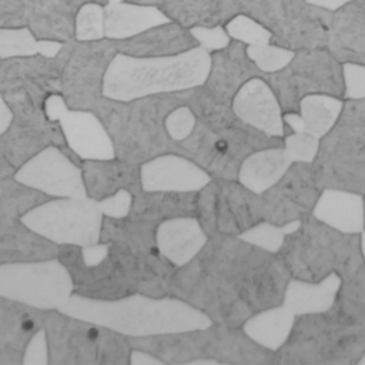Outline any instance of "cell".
Masks as SVG:
<instances>
[{
    "label": "cell",
    "mask_w": 365,
    "mask_h": 365,
    "mask_svg": "<svg viewBox=\"0 0 365 365\" xmlns=\"http://www.w3.org/2000/svg\"><path fill=\"white\" fill-rule=\"evenodd\" d=\"M108 1H124V0H108Z\"/></svg>",
    "instance_id": "9f6ffc18"
},
{
    "label": "cell",
    "mask_w": 365,
    "mask_h": 365,
    "mask_svg": "<svg viewBox=\"0 0 365 365\" xmlns=\"http://www.w3.org/2000/svg\"><path fill=\"white\" fill-rule=\"evenodd\" d=\"M200 46L190 29L165 21L128 38L115 40L118 53L137 57H161L180 54Z\"/></svg>",
    "instance_id": "603a6c76"
},
{
    "label": "cell",
    "mask_w": 365,
    "mask_h": 365,
    "mask_svg": "<svg viewBox=\"0 0 365 365\" xmlns=\"http://www.w3.org/2000/svg\"><path fill=\"white\" fill-rule=\"evenodd\" d=\"M235 115L269 137H285L291 130L272 88L262 77L248 80L232 100Z\"/></svg>",
    "instance_id": "ffe728a7"
},
{
    "label": "cell",
    "mask_w": 365,
    "mask_h": 365,
    "mask_svg": "<svg viewBox=\"0 0 365 365\" xmlns=\"http://www.w3.org/2000/svg\"><path fill=\"white\" fill-rule=\"evenodd\" d=\"M210 68L211 53L201 46L161 57L117 53L106 71L103 96L117 101H131L191 90L205 83Z\"/></svg>",
    "instance_id": "3957f363"
},
{
    "label": "cell",
    "mask_w": 365,
    "mask_h": 365,
    "mask_svg": "<svg viewBox=\"0 0 365 365\" xmlns=\"http://www.w3.org/2000/svg\"><path fill=\"white\" fill-rule=\"evenodd\" d=\"M344 98L328 94H311L301 100L298 113H284V123L291 131H304L324 138L338 121Z\"/></svg>",
    "instance_id": "484cf974"
},
{
    "label": "cell",
    "mask_w": 365,
    "mask_h": 365,
    "mask_svg": "<svg viewBox=\"0 0 365 365\" xmlns=\"http://www.w3.org/2000/svg\"><path fill=\"white\" fill-rule=\"evenodd\" d=\"M197 214L208 235H240L264 220L261 197L237 180L215 178L197 195Z\"/></svg>",
    "instance_id": "7c38bea8"
},
{
    "label": "cell",
    "mask_w": 365,
    "mask_h": 365,
    "mask_svg": "<svg viewBox=\"0 0 365 365\" xmlns=\"http://www.w3.org/2000/svg\"><path fill=\"white\" fill-rule=\"evenodd\" d=\"M255 77L264 73L250 58L247 44L231 38L228 46L211 53V68L201 88L212 101L232 107L238 90Z\"/></svg>",
    "instance_id": "ac0fdd59"
},
{
    "label": "cell",
    "mask_w": 365,
    "mask_h": 365,
    "mask_svg": "<svg viewBox=\"0 0 365 365\" xmlns=\"http://www.w3.org/2000/svg\"><path fill=\"white\" fill-rule=\"evenodd\" d=\"M78 10L58 0H31L27 27L37 40L67 43L74 40Z\"/></svg>",
    "instance_id": "4316f807"
},
{
    "label": "cell",
    "mask_w": 365,
    "mask_h": 365,
    "mask_svg": "<svg viewBox=\"0 0 365 365\" xmlns=\"http://www.w3.org/2000/svg\"><path fill=\"white\" fill-rule=\"evenodd\" d=\"M308 3V0H234L238 14L259 23L271 34L301 14Z\"/></svg>",
    "instance_id": "d6a6232c"
},
{
    "label": "cell",
    "mask_w": 365,
    "mask_h": 365,
    "mask_svg": "<svg viewBox=\"0 0 365 365\" xmlns=\"http://www.w3.org/2000/svg\"><path fill=\"white\" fill-rule=\"evenodd\" d=\"M104 217L121 220L130 215L133 208V194L127 188H120L114 194L98 201Z\"/></svg>",
    "instance_id": "bcb514c9"
},
{
    "label": "cell",
    "mask_w": 365,
    "mask_h": 365,
    "mask_svg": "<svg viewBox=\"0 0 365 365\" xmlns=\"http://www.w3.org/2000/svg\"><path fill=\"white\" fill-rule=\"evenodd\" d=\"M194 37L197 38L198 44L208 50L210 53L224 48L231 41L230 34L225 30V26H215V27H194L190 29Z\"/></svg>",
    "instance_id": "7dc6e473"
},
{
    "label": "cell",
    "mask_w": 365,
    "mask_h": 365,
    "mask_svg": "<svg viewBox=\"0 0 365 365\" xmlns=\"http://www.w3.org/2000/svg\"><path fill=\"white\" fill-rule=\"evenodd\" d=\"M319 138L304 133L289 131L284 137V148L292 163H309L312 164L319 150Z\"/></svg>",
    "instance_id": "60d3db41"
},
{
    "label": "cell",
    "mask_w": 365,
    "mask_h": 365,
    "mask_svg": "<svg viewBox=\"0 0 365 365\" xmlns=\"http://www.w3.org/2000/svg\"><path fill=\"white\" fill-rule=\"evenodd\" d=\"M31 0H0V29L29 26Z\"/></svg>",
    "instance_id": "7bdbcfd3"
},
{
    "label": "cell",
    "mask_w": 365,
    "mask_h": 365,
    "mask_svg": "<svg viewBox=\"0 0 365 365\" xmlns=\"http://www.w3.org/2000/svg\"><path fill=\"white\" fill-rule=\"evenodd\" d=\"M58 1H63V3H67V4H71L77 9H80L81 6H84L86 3H98V4H107L108 0H58Z\"/></svg>",
    "instance_id": "f5cc1de1"
},
{
    "label": "cell",
    "mask_w": 365,
    "mask_h": 365,
    "mask_svg": "<svg viewBox=\"0 0 365 365\" xmlns=\"http://www.w3.org/2000/svg\"><path fill=\"white\" fill-rule=\"evenodd\" d=\"M106 37L104 33V6L86 3L76 16L74 38L80 41H94Z\"/></svg>",
    "instance_id": "8d00e7d4"
},
{
    "label": "cell",
    "mask_w": 365,
    "mask_h": 365,
    "mask_svg": "<svg viewBox=\"0 0 365 365\" xmlns=\"http://www.w3.org/2000/svg\"><path fill=\"white\" fill-rule=\"evenodd\" d=\"M321 191L314 164L292 163L279 181L259 195L264 220L275 225L301 220L311 214Z\"/></svg>",
    "instance_id": "2e32d148"
},
{
    "label": "cell",
    "mask_w": 365,
    "mask_h": 365,
    "mask_svg": "<svg viewBox=\"0 0 365 365\" xmlns=\"http://www.w3.org/2000/svg\"><path fill=\"white\" fill-rule=\"evenodd\" d=\"M63 315V318L53 315L46 321L50 364L100 362L94 354L104 355L107 352L106 346L124 342L115 336L117 332L108 328Z\"/></svg>",
    "instance_id": "9a60e30c"
},
{
    "label": "cell",
    "mask_w": 365,
    "mask_h": 365,
    "mask_svg": "<svg viewBox=\"0 0 365 365\" xmlns=\"http://www.w3.org/2000/svg\"><path fill=\"white\" fill-rule=\"evenodd\" d=\"M128 364L130 365H164L165 361L160 359L157 355H154L148 351L137 348V349L130 351Z\"/></svg>",
    "instance_id": "681fc988"
},
{
    "label": "cell",
    "mask_w": 365,
    "mask_h": 365,
    "mask_svg": "<svg viewBox=\"0 0 365 365\" xmlns=\"http://www.w3.org/2000/svg\"><path fill=\"white\" fill-rule=\"evenodd\" d=\"M20 222L50 242L83 248L100 242L104 214L93 197L53 198L29 210Z\"/></svg>",
    "instance_id": "30bf717a"
},
{
    "label": "cell",
    "mask_w": 365,
    "mask_h": 365,
    "mask_svg": "<svg viewBox=\"0 0 365 365\" xmlns=\"http://www.w3.org/2000/svg\"><path fill=\"white\" fill-rule=\"evenodd\" d=\"M58 312L131 338L178 335L214 324L202 309L185 299L143 294L108 299L73 294Z\"/></svg>",
    "instance_id": "7a4b0ae2"
},
{
    "label": "cell",
    "mask_w": 365,
    "mask_h": 365,
    "mask_svg": "<svg viewBox=\"0 0 365 365\" xmlns=\"http://www.w3.org/2000/svg\"><path fill=\"white\" fill-rule=\"evenodd\" d=\"M63 43L37 40L29 27L0 29V58L46 56L56 57Z\"/></svg>",
    "instance_id": "836d02e7"
},
{
    "label": "cell",
    "mask_w": 365,
    "mask_h": 365,
    "mask_svg": "<svg viewBox=\"0 0 365 365\" xmlns=\"http://www.w3.org/2000/svg\"><path fill=\"white\" fill-rule=\"evenodd\" d=\"M110 244H94L81 248V258L87 268L100 265L108 255Z\"/></svg>",
    "instance_id": "c3c4849f"
},
{
    "label": "cell",
    "mask_w": 365,
    "mask_h": 365,
    "mask_svg": "<svg viewBox=\"0 0 365 365\" xmlns=\"http://www.w3.org/2000/svg\"><path fill=\"white\" fill-rule=\"evenodd\" d=\"M197 124V115L190 106L181 104L173 108L164 118V128L174 143H181L191 135Z\"/></svg>",
    "instance_id": "b9f144b4"
},
{
    "label": "cell",
    "mask_w": 365,
    "mask_h": 365,
    "mask_svg": "<svg viewBox=\"0 0 365 365\" xmlns=\"http://www.w3.org/2000/svg\"><path fill=\"white\" fill-rule=\"evenodd\" d=\"M344 100L365 98V66L342 63Z\"/></svg>",
    "instance_id": "ee69618b"
},
{
    "label": "cell",
    "mask_w": 365,
    "mask_h": 365,
    "mask_svg": "<svg viewBox=\"0 0 365 365\" xmlns=\"http://www.w3.org/2000/svg\"><path fill=\"white\" fill-rule=\"evenodd\" d=\"M361 250H362V255H364V261H365V230L361 232Z\"/></svg>",
    "instance_id": "db71d44e"
},
{
    "label": "cell",
    "mask_w": 365,
    "mask_h": 365,
    "mask_svg": "<svg viewBox=\"0 0 365 365\" xmlns=\"http://www.w3.org/2000/svg\"><path fill=\"white\" fill-rule=\"evenodd\" d=\"M311 214L338 231L361 234L365 230V195L349 190L325 187Z\"/></svg>",
    "instance_id": "cb8c5ba5"
},
{
    "label": "cell",
    "mask_w": 365,
    "mask_h": 365,
    "mask_svg": "<svg viewBox=\"0 0 365 365\" xmlns=\"http://www.w3.org/2000/svg\"><path fill=\"white\" fill-rule=\"evenodd\" d=\"M277 96L284 113H298L299 103L311 94L344 98L342 63L328 47L298 50L279 70L262 77Z\"/></svg>",
    "instance_id": "ba28073f"
},
{
    "label": "cell",
    "mask_w": 365,
    "mask_h": 365,
    "mask_svg": "<svg viewBox=\"0 0 365 365\" xmlns=\"http://www.w3.org/2000/svg\"><path fill=\"white\" fill-rule=\"evenodd\" d=\"M41 192L14 181H0V214L4 217H21L33 207L41 204Z\"/></svg>",
    "instance_id": "e575fe53"
},
{
    "label": "cell",
    "mask_w": 365,
    "mask_h": 365,
    "mask_svg": "<svg viewBox=\"0 0 365 365\" xmlns=\"http://www.w3.org/2000/svg\"><path fill=\"white\" fill-rule=\"evenodd\" d=\"M191 262L182 299L228 327H241L254 314L282 304L291 278L278 254L235 235H212Z\"/></svg>",
    "instance_id": "6da1fadb"
},
{
    "label": "cell",
    "mask_w": 365,
    "mask_h": 365,
    "mask_svg": "<svg viewBox=\"0 0 365 365\" xmlns=\"http://www.w3.org/2000/svg\"><path fill=\"white\" fill-rule=\"evenodd\" d=\"M211 180L201 165L177 154H161L140 165L144 192H200Z\"/></svg>",
    "instance_id": "d6986e66"
},
{
    "label": "cell",
    "mask_w": 365,
    "mask_h": 365,
    "mask_svg": "<svg viewBox=\"0 0 365 365\" xmlns=\"http://www.w3.org/2000/svg\"><path fill=\"white\" fill-rule=\"evenodd\" d=\"M83 174L88 197L98 201L120 188H135L140 182V170L125 160H84Z\"/></svg>",
    "instance_id": "4dcf8cb0"
},
{
    "label": "cell",
    "mask_w": 365,
    "mask_h": 365,
    "mask_svg": "<svg viewBox=\"0 0 365 365\" xmlns=\"http://www.w3.org/2000/svg\"><path fill=\"white\" fill-rule=\"evenodd\" d=\"M74 294V279L58 259L0 264V297L41 311H58Z\"/></svg>",
    "instance_id": "8fae6325"
},
{
    "label": "cell",
    "mask_w": 365,
    "mask_h": 365,
    "mask_svg": "<svg viewBox=\"0 0 365 365\" xmlns=\"http://www.w3.org/2000/svg\"><path fill=\"white\" fill-rule=\"evenodd\" d=\"M335 302L365 329V264L352 277L342 281Z\"/></svg>",
    "instance_id": "d590c367"
},
{
    "label": "cell",
    "mask_w": 365,
    "mask_h": 365,
    "mask_svg": "<svg viewBox=\"0 0 365 365\" xmlns=\"http://www.w3.org/2000/svg\"><path fill=\"white\" fill-rule=\"evenodd\" d=\"M208 234L194 215H175L163 220L155 230V247L174 267L188 265L208 242Z\"/></svg>",
    "instance_id": "44dd1931"
},
{
    "label": "cell",
    "mask_w": 365,
    "mask_h": 365,
    "mask_svg": "<svg viewBox=\"0 0 365 365\" xmlns=\"http://www.w3.org/2000/svg\"><path fill=\"white\" fill-rule=\"evenodd\" d=\"M365 352V329L335 302L324 312L295 318L274 365H356Z\"/></svg>",
    "instance_id": "277c9868"
},
{
    "label": "cell",
    "mask_w": 365,
    "mask_h": 365,
    "mask_svg": "<svg viewBox=\"0 0 365 365\" xmlns=\"http://www.w3.org/2000/svg\"><path fill=\"white\" fill-rule=\"evenodd\" d=\"M153 7L187 29L225 26L238 16L234 0H153Z\"/></svg>",
    "instance_id": "d4e9b609"
},
{
    "label": "cell",
    "mask_w": 365,
    "mask_h": 365,
    "mask_svg": "<svg viewBox=\"0 0 365 365\" xmlns=\"http://www.w3.org/2000/svg\"><path fill=\"white\" fill-rule=\"evenodd\" d=\"M14 180L51 198L88 197L83 170L54 145L26 160L16 170Z\"/></svg>",
    "instance_id": "e0dca14e"
},
{
    "label": "cell",
    "mask_w": 365,
    "mask_h": 365,
    "mask_svg": "<svg viewBox=\"0 0 365 365\" xmlns=\"http://www.w3.org/2000/svg\"><path fill=\"white\" fill-rule=\"evenodd\" d=\"M341 285L342 278L336 274H331L317 282L289 278L284 292L282 305H285L295 317L324 312L334 307Z\"/></svg>",
    "instance_id": "83f0119b"
},
{
    "label": "cell",
    "mask_w": 365,
    "mask_h": 365,
    "mask_svg": "<svg viewBox=\"0 0 365 365\" xmlns=\"http://www.w3.org/2000/svg\"><path fill=\"white\" fill-rule=\"evenodd\" d=\"M184 362L198 356L215 358L221 364L269 365L274 352L258 345L240 327L212 324L208 328L182 332Z\"/></svg>",
    "instance_id": "5bb4252c"
},
{
    "label": "cell",
    "mask_w": 365,
    "mask_h": 365,
    "mask_svg": "<svg viewBox=\"0 0 365 365\" xmlns=\"http://www.w3.org/2000/svg\"><path fill=\"white\" fill-rule=\"evenodd\" d=\"M165 21H168L167 16L155 7L125 0L104 4V33L111 40L133 37Z\"/></svg>",
    "instance_id": "f1b7e54d"
},
{
    "label": "cell",
    "mask_w": 365,
    "mask_h": 365,
    "mask_svg": "<svg viewBox=\"0 0 365 365\" xmlns=\"http://www.w3.org/2000/svg\"><path fill=\"white\" fill-rule=\"evenodd\" d=\"M356 365H365V352L362 354V356L359 358V361H358V364Z\"/></svg>",
    "instance_id": "11a10c76"
},
{
    "label": "cell",
    "mask_w": 365,
    "mask_h": 365,
    "mask_svg": "<svg viewBox=\"0 0 365 365\" xmlns=\"http://www.w3.org/2000/svg\"><path fill=\"white\" fill-rule=\"evenodd\" d=\"M177 144L212 178L237 180L245 157L261 148L284 147V138L269 137L235 115L222 121L197 118L191 135Z\"/></svg>",
    "instance_id": "8992f818"
},
{
    "label": "cell",
    "mask_w": 365,
    "mask_h": 365,
    "mask_svg": "<svg viewBox=\"0 0 365 365\" xmlns=\"http://www.w3.org/2000/svg\"><path fill=\"white\" fill-rule=\"evenodd\" d=\"M115 40H70L54 57L60 71V94L70 108L96 110L103 100L106 71L117 54Z\"/></svg>",
    "instance_id": "9c48e42d"
},
{
    "label": "cell",
    "mask_w": 365,
    "mask_h": 365,
    "mask_svg": "<svg viewBox=\"0 0 365 365\" xmlns=\"http://www.w3.org/2000/svg\"><path fill=\"white\" fill-rule=\"evenodd\" d=\"M43 113L56 121L68 148L81 160H113L117 157L114 141L103 120L91 110L70 108L60 93L46 97Z\"/></svg>",
    "instance_id": "4fadbf2b"
},
{
    "label": "cell",
    "mask_w": 365,
    "mask_h": 365,
    "mask_svg": "<svg viewBox=\"0 0 365 365\" xmlns=\"http://www.w3.org/2000/svg\"><path fill=\"white\" fill-rule=\"evenodd\" d=\"M292 160L284 147H267L251 153L241 163L237 181L261 195L288 171Z\"/></svg>",
    "instance_id": "f546056e"
},
{
    "label": "cell",
    "mask_w": 365,
    "mask_h": 365,
    "mask_svg": "<svg viewBox=\"0 0 365 365\" xmlns=\"http://www.w3.org/2000/svg\"><path fill=\"white\" fill-rule=\"evenodd\" d=\"M238 238L259 247L265 251H269L272 254H278V251L281 250L287 232L284 230L282 225H275L269 221H259L255 225L250 227L248 230L242 231L240 235H237Z\"/></svg>",
    "instance_id": "74e56055"
},
{
    "label": "cell",
    "mask_w": 365,
    "mask_h": 365,
    "mask_svg": "<svg viewBox=\"0 0 365 365\" xmlns=\"http://www.w3.org/2000/svg\"><path fill=\"white\" fill-rule=\"evenodd\" d=\"M14 114L4 96L0 93V137L10 128Z\"/></svg>",
    "instance_id": "f907efd6"
},
{
    "label": "cell",
    "mask_w": 365,
    "mask_h": 365,
    "mask_svg": "<svg viewBox=\"0 0 365 365\" xmlns=\"http://www.w3.org/2000/svg\"><path fill=\"white\" fill-rule=\"evenodd\" d=\"M328 48L341 63L365 66V0H349L332 11Z\"/></svg>",
    "instance_id": "7402d4cb"
},
{
    "label": "cell",
    "mask_w": 365,
    "mask_h": 365,
    "mask_svg": "<svg viewBox=\"0 0 365 365\" xmlns=\"http://www.w3.org/2000/svg\"><path fill=\"white\" fill-rule=\"evenodd\" d=\"M312 164L322 188L365 195V98L345 100L338 121L321 138Z\"/></svg>",
    "instance_id": "52a82bcc"
},
{
    "label": "cell",
    "mask_w": 365,
    "mask_h": 365,
    "mask_svg": "<svg viewBox=\"0 0 365 365\" xmlns=\"http://www.w3.org/2000/svg\"><path fill=\"white\" fill-rule=\"evenodd\" d=\"M247 53L257 67L267 74L282 68L292 58L295 51L269 43L264 46H247Z\"/></svg>",
    "instance_id": "ab89813d"
},
{
    "label": "cell",
    "mask_w": 365,
    "mask_h": 365,
    "mask_svg": "<svg viewBox=\"0 0 365 365\" xmlns=\"http://www.w3.org/2000/svg\"><path fill=\"white\" fill-rule=\"evenodd\" d=\"M278 255L291 278L311 282L331 274L345 281L365 264L361 234L338 231L312 214L302 217L297 231L285 237Z\"/></svg>",
    "instance_id": "5b68a950"
},
{
    "label": "cell",
    "mask_w": 365,
    "mask_h": 365,
    "mask_svg": "<svg viewBox=\"0 0 365 365\" xmlns=\"http://www.w3.org/2000/svg\"><path fill=\"white\" fill-rule=\"evenodd\" d=\"M309 3H314V4H317V6H321V7H324V9H328V10H331V11H334V10H336L338 7H341L342 4H345V3H348L349 0H308Z\"/></svg>",
    "instance_id": "816d5d0a"
},
{
    "label": "cell",
    "mask_w": 365,
    "mask_h": 365,
    "mask_svg": "<svg viewBox=\"0 0 365 365\" xmlns=\"http://www.w3.org/2000/svg\"><path fill=\"white\" fill-rule=\"evenodd\" d=\"M225 30L231 38L240 40L247 46H264L271 41V33L265 27L242 14L228 21Z\"/></svg>",
    "instance_id": "f35d334b"
},
{
    "label": "cell",
    "mask_w": 365,
    "mask_h": 365,
    "mask_svg": "<svg viewBox=\"0 0 365 365\" xmlns=\"http://www.w3.org/2000/svg\"><path fill=\"white\" fill-rule=\"evenodd\" d=\"M23 365H47L50 364V346L46 329H37L29 339L23 352Z\"/></svg>",
    "instance_id": "f6af8a7d"
},
{
    "label": "cell",
    "mask_w": 365,
    "mask_h": 365,
    "mask_svg": "<svg viewBox=\"0 0 365 365\" xmlns=\"http://www.w3.org/2000/svg\"><path fill=\"white\" fill-rule=\"evenodd\" d=\"M295 318L285 305L279 304L254 314L241 328L258 345L275 352L288 339Z\"/></svg>",
    "instance_id": "1f68e13d"
}]
</instances>
